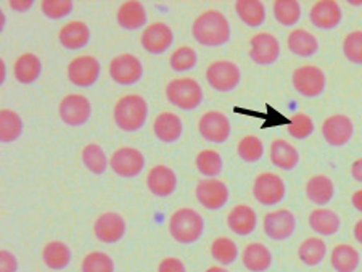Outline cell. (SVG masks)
<instances>
[{
    "mask_svg": "<svg viewBox=\"0 0 362 272\" xmlns=\"http://www.w3.org/2000/svg\"><path fill=\"white\" fill-rule=\"evenodd\" d=\"M327 256V243L322 237H308L298 248V258L306 266H317Z\"/></svg>",
    "mask_w": 362,
    "mask_h": 272,
    "instance_id": "33",
    "label": "cell"
},
{
    "mask_svg": "<svg viewBox=\"0 0 362 272\" xmlns=\"http://www.w3.org/2000/svg\"><path fill=\"white\" fill-rule=\"evenodd\" d=\"M361 263L358 248L349 243H338L330 252V264L335 272H356Z\"/></svg>",
    "mask_w": 362,
    "mask_h": 272,
    "instance_id": "28",
    "label": "cell"
},
{
    "mask_svg": "<svg viewBox=\"0 0 362 272\" xmlns=\"http://www.w3.org/2000/svg\"><path fill=\"white\" fill-rule=\"evenodd\" d=\"M349 4H353V5H362V0H351V2Z\"/></svg>",
    "mask_w": 362,
    "mask_h": 272,
    "instance_id": "55",
    "label": "cell"
},
{
    "mask_svg": "<svg viewBox=\"0 0 362 272\" xmlns=\"http://www.w3.org/2000/svg\"><path fill=\"white\" fill-rule=\"evenodd\" d=\"M227 227L240 237L251 235L258 227V214L250 205H235L227 214Z\"/></svg>",
    "mask_w": 362,
    "mask_h": 272,
    "instance_id": "21",
    "label": "cell"
},
{
    "mask_svg": "<svg viewBox=\"0 0 362 272\" xmlns=\"http://www.w3.org/2000/svg\"><path fill=\"white\" fill-rule=\"evenodd\" d=\"M280 55L279 39L271 32H256L250 40V57L258 65H272Z\"/></svg>",
    "mask_w": 362,
    "mask_h": 272,
    "instance_id": "15",
    "label": "cell"
},
{
    "mask_svg": "<svg viewBox=\"0 0 362 272\" xmlns=\"http://www.w3.org/2000/svg\"><path fill=\"white\" fill-rule=\"evenodd\" d=\"M33 0H10L8 7L15 11H28L33 7Z\"/></svg>",
    "mask_w": 362,
    "mask_h": 272,
    "instance_id": "48",
    "label": "cell"
},
{
    "mask_svg": "<svg viewBox=\"0 0 362 272\" xmlns=\"http://www.w3.org/2000/svg\"><path fill=\"white\" fill-rule=\"evenodd\" d=\"M195 165H197V170L206 177L219 176L221 171H223V166H224L221 155L216 152V150H211V148L202 150V152L197 155Z\"/></svg>",
    "mask_w": 362,
    "mask_h": 272,
    "instance_id": "39",
    "label": "cell"
},
{
    "mask_svg": "<svg viewBox=\"0 0 362 272\" xmlns=\"http://www.w3.org/2000/svg\"><path fill=\"white\" fill-rule=\"evenodd\" d=\"M237 153L247 163H255V161H259L262 155H264V143L256 136H245L238 142Z\"/></svg>",
    "mask_w": 362,
    "mask_h": 272,
    "instance_id": "41",
    "label": "cell"
},
{
    "mask_svg": "<svg viewBox=\"0 0 362 272\" xmlns=\"http://www.w3.org/2000/svg\"><path fill=\"white\" fill-rule=\"evenodd\" d=\"M92 114L89 98L81 94H69L60 103V117L68 126H83Z\"/></svg>",
    "mask_w": 362,
    "mask_h": 272,
    "instance_id": "18",
    "label": "cell"
},
{
    "mask_svg": "<svg viewBox=\"0 0 362 272\" xmlns=\"http://www.w3.org/2000/svg\"><path fill=\"white\" fill-rule=\"evenodd\" d=\"M119 26L127 31H136L147 25V10L137 0H129L119 5L118 13H116Z\"/></svg>",
    "mask_w": 362,
    "mask_h": 272,
    "instance_id": "27",
    "label": "cell"
},
{
    "mask_svg": "<svg viewBox=\"0 0 362 272\" xmlns=\"http://www.w3.org/2000/svg\"><path fill=\"white\" fill-rule=\"evenodd\" d=\"M169 234L176 242L189 245L200 240L204 232L203 216L194 208H179L169 218L168 223Z\"/></svg>",
    "mask_w": 362,
    "mask_h": 272,
    "instance_id": "3",
    "label": "cell"
},
{
    "mask_svg": "<svg viewBox=\"0 0 362 272\" xmlns=\"http://www.w3.org/2000/svg\"><path fill=\"white\" fill-rule=\"evenodd\" d=\"M351 203L356 210L362 213V189L356 190V192L351 195Z\"/></svg>",
    "mask_w": 362,
    "mask_h": 272,
    "instance_id": "50",
    "label": "cell"
},
{
    "mask_svg": "<svg viewBox=\"0 0 362 272\" xmlns=\"http://www.w3.org/2000/svg\"><path fill=\"white\" fill-rule=\"evenodd\" d=\"M73 2L71 0H44L40 4V8H42V13L47 18H63V16L69 15L73 11Z\"/></svg>",
    "mask_w": 362,
    "mask_h": 272,
    "instance_id": "45",
    "label": "cell"
},
{
    "mask_svg": "<svg viewBox=\"0 0 362 272\" xmlns=\"http://www.w3.org/2000/svg\"><path fill=\"white\" fill-rule=\"evenodd\" d=\"M126 219L116 211H105L93 223V235L102 243H116L126 234Z\"/></svg>",
    "mask_w": 362,
    "mask_h": 272,
    "instance_id": "14",
    "label": "cell"
},
{
    "mask_svg": "<svg viewBox=\"0 0 362 272\" xmlns=\"http://www.w3.org/2000/svg\"><path fill=\"white\" fill-rule=\"evenodd\" d=\"M309 227L322 237L335 235L341 227V218L330 208H316L308 216Z\"/></svg>",
    "mask_w": 362,
    "mask_h": 272,
    "instance_id": "23",
    "label": "cell"
},
{
    "mask_svg": "<svg viewBox=\"0 0 362 272\" xmlns=\"http://www.w3.org/2000/svg\"><path fill=\"white\" fill-rule=\"evenodd\" d=\"M147 187L155 196L166 199L173 195L177 187L176 172L166 165L153 166L147 175Z\"/></svg>",
    "mask_w": 362,
    "mask_h": 272,
    "instance_id": "20",
    "label": "cell"
},
{
    "mask_svg": "<svg viewBox=\"0 0 362 272\" xmlns=\"http://www.w3.org/2000/svg\"><path fill=\"white\" fill-rule=\"evenodd\" d=\"M156 272H187V268L180 258L168 256L161 259L158 268H156Z\"/></svg>",
    "mask_w": 362,
    "mask_h": 272,
    "instance_id": "46",
    "label": "cell"
},
{
    "mask_svg": "<svg viewBox=\"0 0 362 272\" xmlns=\"http://www.w3.org/2000/svg\"><path fill=\"white\" fill-rule=\"evenodd\" d=\"M287 195V185L284 179L272 171L261 172L253 184V196L258 203L264 206H276L284 201Z\"/></svg>",
    "mask_w": 362,
    "mask_h": 272,
    "instance_id": "5",
    "label": "cell"
},
{
    "mask_svg": "<svg viewBox=\"0 0 362 272\" xmlns=\"http://www.w3.org/2000/svg\"><path fill=\"white\" fill-rule=\"evenodd\" d=\"M195 195L198 203L206 210H221L229 201V189L227 185L216 177H206L197 184Z\"/></svg>",
    "mask_w": 362,
    "mask_h": 272,
    "instance_id": "11",
    "label": "cell"
},
{
    "mask_svg": "<svg viewBox=\"0 0 362 272\" xmlns=\"http://www.w3.org/2000/svg\"><path fill=\"white\" fill-rule=\"evenodd\" d=\"M81 156H83V163L92 175H103L107 171L110 161L105 150L98 143H87Z\"/></svg>",
    "mask_w": 362,
    "mask_h": 272,
    "instance_id": "37",
    "label": "cell"
},
{
    "mask_svg": "<svg viewBox=\"0 0 362 272\" xmlns=\"http://www.w3.org/2000/svg\"><path fill=\"white\" fill-rule=\"evenodd\" d=\"M343 54L351 63L362 65V30L351 31L344 36Z\"/></svg>",
    "mask_w": 362,
    "mask_h": 272,
    "instance_id": "43",
    "label": "cell"
},
{
    "mask_svg": "<svg viewBox=\"0 0 362 272\" xmlns=\"http://www.w3.org/2000/svg\"><path fill=\"white\" fill-rule=\"evenodd\" d=\"M116 126L124 132H136L144 127L148 118V105L144 97L137 94H127L116 102L113 110Z\"/></svg>",
    "mask_w": 362,
    "mask_h": 272,
    "instance_id": "2",
    "label": "cell"
},
{
    "mask_svg": "<svg viewBox=\"0 0 362 272\" xmlns=\"http://www.w3.org/2000/svg\"><path fill=\"white\" fill-rule=\"evenodd\" d=\"M274 261L272 252L261 242H251L242 250V264L250 272H266Z\"/></svg>",
    "mask_w": 362,
    "mask_h": 272,
    "instance_id": "22",
    "label": "cell"
},
{
    "mask_svg": "<svg viewBox=\"0 0 362 272\" xmlns=\"http://www.w3.org/2000/svg\"><path fill=\"white\" fill-rule=\"evenodd\" d=\"M5 78H7V66H5V61L0 59V84L4 83Z\"/></svg>",
    "mask_w": 362,
    "mask_h": 272,
    "instance_id": "52",
    "label": "cell"
},
{
    "mask_svg": "<svg viewBox=\"0 0 362 272\" xmlns=\"http://www.w3.org/2000/svg\"><path fill=\"white\" fill-rule=\"evenodd\" d=\"M211 256L221 266H229L238 258V245L229 237H216L211 243Z\"/></svg>",
    "mask_w": 362,
    "mask_h": 272,
    "instance_id": "36",
    "label": "cell"
},
{
    "mask_svg": "<svg viewBox=\"0 0 362 272\" xmlns=\"http://www.w3.org/2000/svg\"><path fill=\"white\" fill-rule=\"evenodd\" d=\"M18 271V259L8 250H0V272Z\"/></svg>",
    "mask_w": 362,
    "mask_h": 272,
    "instance_id": "47",
    "label": "cell"
},
{
    "mask_svg": "<svg viewBox=\"0 0 362 272\" xmlns=\"http://www.w3.org/2000/svg\"><path fill=\"white\" fill-rule=\"evenodd\" d=\"M208 84L218 92H230L240 83L242 71L230 60H216L206 68Z\"/></svg>",
    "mask_w": 362,
    "mask_h": 272,
    "instance_id": "6",
    "label": "cell"
},
{
    "mask_svg": "<svg viewBox=\"0 0 362 272\" xmlns=\"http://www.w3.org/2000/svg\"><path fill=\"white\" fill-rule=\"evenodd\" d=\"M269 158L274 166L284 171H291L300 163V152L293 143L285 141V138H276L271 143Z\"/></svg>",
    "mask_w": 362,
    "mask_h": 272,
    "instance_id": "24",
    "label": "cell"
},
{
    "mask_svg": "<svg viewBox=\"0 0 362 272\" xmlns=\"http://www.w3.org/2000/svg\"><path fill=\"white\" fill-rule=\"evenodd\" d=\"M343 11L340 4L335 0H319L309 11V20L319 30H334L341 23Z\"/></svg>",
    "mask_w": 362,
    "mask_h": 272,
    "instance_id": "19",
    "label": "cell"
},
{
    "mask_svg": "<svg viewBox=\"0 0 362 272\" xmlns=\"http://www.w3.org/2000/svg\"><path fill=\"white\" fill-rule=\"evenodd\" d=\"M166 97L171 105L190 112L202 103L203 89L194 78H176L166 85Z\"/></svg>",
    "mask_w": 362,
    "mask_h": 272,
    "instance_id": "4",
    "label": "cell"
},
{
    "mask_svg": "<svg viewBox=\"0 0 362 272\" xmlns=\"http://www.w3.org/2000/svg\"><path fill=\"white\" fill-rule=\"evenodd\" d=\"M62 45L68 50H79L90 40V30L84 21H69L58 32Z\"/></svg>",
    "mask_w": 362,
    "mask_h": 272,
    "instance_id": "26",
    "label": "cell"
},
{
    "mask_svg": "<svg viewBox=\"0 0 362 272\" xmlns=\"http://www.w3.org/2000/svg\"><path fill=\"white\" fill-rule=\"evenodd\" d=\"M81 272H115V261L108 253L90 252L83 258Z\"/></svg>",
    "mask_w": 362,
    "mask_h": 272,
    "instance_id": "40",
    "label": "cell"
},
{
    "mask_svg": "<svg viewBox=\"0 0 362 272\" xmlns=\"http://www.w3.org/2000/svg\"><path fill=\"white\" fill-rule=\"evenodd\" d=\"M272 10L276 20L282 26H295L301 18V5L296 0H276Z\"/></svg>",
    "mask_w": 362,
    "mask_h": 272,
    "instance_id": "38",
    "label": "cell"
},
{
    "mask_svg": "<svg viewBox=\"0 0 362 272\" xmlns=\"http://www.w3.org/2000/svg\"><path fill=\"white\" fill-rule=\"evenodd\" d=\"M204 272H230V271L226 269L224 266H211V268H208Z\"/></svg>",
    "mask_w": 362,
    "mask_h": 272,
    "instance_id": "53",
    "label": "cell"
},
{
    "mask_svg": "<svg viewBox=\"0 0 362 272\" xmlns=\"http://www.w3.org/2000/svg\"><path fill=\"white\" fill-rule=\"evenodd\" d=\"M293 88L303 97H317L324 92L327 85L325 73L316 65L298 66L291 76Z\"/></svg>",
    "mask_w": 362,
    "mask_h": 272,
    "instance_id": "8",
    "label": "cell"
},
{
    "mask_svg": "<svg viewBox=\"0 0 362 272\" xmlns=\"http://www.w3.org/2000/svg\"><path fill=\"white\" fill-rule=\"evenodd\" d=\"M198 61L197 52L189 47V45H180L171 54V59H169V65L174 69V71H189V69L194 68Z\"/></svg>",
    "mask_w": 362,
    "mask_h": 272,
    "instance_id": "42",
    "label": "cell"
},
{
    "mask_svg": "<svg viewBox=\"0 0 362 272\" xmlns=\"http://www.w3.org/2000/svg\"><path fill=\"white\" fill-rule=\"evenodd\" d=\"M23 132V121L18 113L13 110L4 108L0 112V141L2 143H10L16 141Z\"/></svg>",
    "mask_w": 362,
    "mask_h": 272,
    "instance_id": "35",
    "label": "cell"
},
{
    "mask_svg": "<svg viewBox=\"0 0 362 272\" xmlns=\"http://www.w3.org/2000/svg\"><path fill=\"white\" fill-rule=\"evenodd\" d=\"M140 42L148 54L161 55L173 45L174 34L166 23H151L144 30Z\"/></svg>",
    "mask_w": 362,
    "mask_h": 272,
    "instance_id": "17",
    "label": "cell"
},
{
    "mask_svg": "<svg viewBox=\"0 0 362 272\" xmlns=\"http://www.w3.org/2000/svg\"><path fill=\"white\" fill-rule=\"evenodd\" d=\"M71 248L62 240H52L42 248V261L52 271H62L71 263Z\"/></svg>",
    "mask_w": 362,
    "mask_h": 272,
    "instance_id": "31",
    "label": "cell"
},
{
    "mask_svg": "<svg viewBox=\"0 0 362 272\" xmlns=\"http://www.w3.org/2000/svg\"><path fill=\"white\" fill-rule=\"evenodd\" d=\"M42 71V63L36 54H21L15 60L13 73L15 79L21 84H33L40 76Z\"/></svg>",
    "mask_w": 362,
    "mask_h": 272,
    "instance_id": "32",
    "label": "cell"
},
{
    "mask_svg": "<svg viewBox=\"0 0 362 272\" xmlns=\"http://www.w3.org/2000/svg\"><path fill=\"white\" fill-rule=\"evenodd\" d=\"M287 45L291 54L300 57H313L319 50V40L311 31L305 28H295L287 37Z\"/></svg>",
    "mask_w": 362,
    "mask_h": 272,
    "instance_id": "30",
    "label": "cell"
},
{
    "mask_svg": "<svg viewBox=\"0 0 362 272\" xmlns=\"http://www.w3.org/2000/svg\"><path fill=\"white\" fill-rule=\"evenodd\" d=\"M287 131H288V134L291 137H295V138H298V141H301V138H306V137L313 134L314 121L306 113H296V114H293V117H291Z\"/></svg>",
    "mask_w": 362,
    "mask_h": 272,
    "instance_id": "44",
    "label": "cell"
},
{
    "mask_svg": "<svg viewBox=\"0 0 362 272\" xmlns=\"http://www.w3.org/2000/svg\"><path fill=\"white\" fill-rule=\"evenodd\" d=\"M353 235H354L356 242L361 243V245H362V218L356 221L354 229H353Z\"/></svg>",
    "mask_w": 362,
    "mask_h": 272,
    "instance_id": "51",
    "label": "cell"
},
{
    "mask_svg": "<svg viewBox=\"0 0 362 272\" xmlns=\"http://www.w3.org/2000/svg\"><path fill=\"white\" fill-rule=\"evenodd\" d=\"M100 76V63L92 55H79L69 61L68 79L78 88H90Z\"/></svg>",
    "mask_w": 362,
    "mask_h": 272,
    "instance_id": "13",
    "label": "cell"
},
{
    "mask_svg": "<svg viewBox=\"0 0 362 272\" xmlns=\"http://www.w3.org/2000/svg\"><path fill=\"white\" fill-rule=\"evenodd\" d=\"M335 195V184L329 176L316 175L306 182V196L311 203L325 206Z\"/></svg>",
    "mask_w": 362,
    "mask_h": 272,
    "instance_id": "29",
    "label": "cell"
},
{
    "mask_svg": "<svg viewBox=\"0 0 362 272\" xmlns=\"http://www.w3.org/2000/svg\"><path fill=\"white\" fill-rule=\"evenodd\" d=\"M110 166L121 177H136L145 167V156L139 148L119 147L110 156Z\"/></svg>",
    "mask_w": 362,
    "mask_h": 272,
    "instance_id": "9",
    "label": "cell"
},
{
    "mask_svg": "<svg viewBox=\"0 0 362 272\" xmlns=\"http://www.w3.org/2000/svg\"><path fill=\"white\" fill-rule=\"evenodd\" d=\"M262 230L271 240H287L296 230V218L288 208L272 210L262 218Z\"/></svg>",
    "mask_w": 362,
    "mask_h": 272,
    "instance_id": "7",
    "label": "cell"
},
{
    "mask_svg": "<svg viewBox=\"0 0 362 272\" xmlns=\"http://www.w3.org/2000/svg\"><path fill=\"white\" fill-rule=\"evenodd\" d=\"M198 131H200L204 141L223 143L230 137V121L226 113L211 110V112L202 114L200 121H198Z\"/></svg>",
    "mask_w": 362,
    "mask_h": 272,
    "instance_id": "12",
    "label": "cell"
},
{
    "mask_svg": "<svg viewBox=\"0 0 362 272\" xmlns=\"http://www.w3.org/2000/svg\"><path fill=\"white\" fill-rule=\"evenodd\" d=\"M351 176L354 181L362 182V158H358L351 166Z\"/></svg>",
    "mask_w": 362,
    "mask_h": 272,
    "instance_id": "49",
    "label": "cell"
},
{
    "mask_svg": "<svg viewBox=\"0 0 362 272\" xmlns=\"http://www.w3.org/2000/svg\"><path fill=\"white\" fill-rule=\"evenodd\" d=\"M192 36L198 44L206 47H219L230 40V25L219 10H206L195 18Z\"/></svg>",
    "mask_w": 362,
    "mask_h": 272,
    "instance_id": "1",
    "label": "cell"
},
{
    "mask_svg": "<svg viewBox=\"0 0 362 272\" xmlns=\"http://www.w3.org/2000/svg\"><path fill=\"white\" fill-rule=\"evenodd\" d=\"M4 25H5V16L4 13H0V28H2V30H4Z\"/></svg>",
    "mask_w": 362,
    "mask_h": 272,
    "instance_id": "54",
    "label": "cell"
},
{
    "mask_svg": "<svg viewBox=\"0 0 362 272\" xmlns=\"http://www.w3.org/2000/svg\"><path fill=\"white\" fill-rule=\"evenodd\" d=\"M110 76L121 85H131L140 81L144 74V65L136 55L132 54H121L116 55L115 59L110 61L108 66Z\"/></svg>",
    "mask_w": 362,
    "mask_h": 272,
    "instance_id": "10",
    "label": "cell"
},
{
    "mask_svg": "<svg viewBox=\"0 0 362 272\" xmlns=\"http://www.w3.org/2000/svg\"><path fill=\"white\" fill-rule=\"evenodd\" d=\"M184 124L176 113L163 112L153 121V132L156 138L165 143L176 142L182 136Z\"/></svg>",
    "mask_w": 362,
    "mask_h": 272,
    "instance_id": "25",
    "label": "cell"
},
{
    "mask_svg": "<svg viewBox=\"0 0 362 272\" xmlns=\"http://www.w3.org/2000/svg\"><path fill=\"white\" fill-rule=\"evenodd\" d=\"M235 11L238 18L250 28H259L266 20V7L259 0H238Z\"/></svg>",
    "mask_w": 362,
    "mask_h": 272,
    "instance_id": "34",
    "label": "cell"
},
{
    "mask_svg": "<svg viewBox=\"0 0 362 272\" xmlns=\"http://www.w3.org/2000/svg\"><path fill=\"white\" fill-rule=\"evenodd\" d=\"M354 124L346 114H332L322 123V136L327 143L334 147H343L351 141Z\"/></svg>",
    "mask_w": 362,
    "mask_h": 272,
    "instance_id": "16",
    "label": "cell"
}]
</instances>
